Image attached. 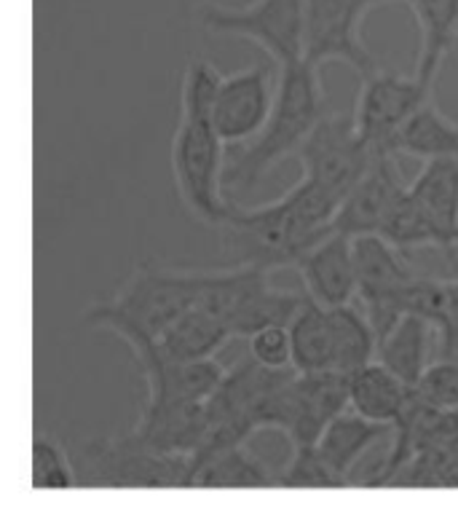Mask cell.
Segmentation results:
<instances>
[{
  "label": "cell",
  "mask_w": 458,
  "mask_h": 512,
  "mask_svg": "<svg viewBox=\"0 0 458 512\" xmlns=\"http://www.w3.org/2000/svg\"><path fill=\"white\" fill-rule=\"evenodd\" d=\"M341 202L309 177H300L284 196L263 207H231L217 228L228 266H258L276 271L298 266L306 252L333 231Z\"/></svg>",
  "instance_id": "6da1fadb"
},
{
  "label": "cell",
  "mask_w": 458,
  "mask_h": 512,
  "mask_svg": "<svg viewBox=\"0 0 458 512\" xmlns=\"http://www.w3.org/2000/svg\"><path fill=\"white\" fill-rule=\"evenodd\" d=\"M223 73L204 59H193L185 68L180 124L172 137V175L185 210L199 223L220 228L231 215L225 188V143L212 121V102Z\"/></svg>",
  "instance_id": "7a4b0ae2"
},
{
  "label": "cell",
  "mask_w": 458,
  "mask_h": 512,
  "mask_svg": "<svg viewBox=\"0 0 458 512\" xmlns=\"http://www.w3.org/2000/svg\"><path fill=\"white\" fill-rule=\"evenodd\" d=\"M325 116V92L319 70L300 57L276 70L274 108L258 137L244 145L242 156L225 169V188L247 194L250 188L282 164L287 156H298L300 145Z\"/></svg>",
  "instance_id": "3957f363"
},
{
  "label": "cell",
  "mask_w": 458,
  "mask_h": 512,
  "mask_svg": "<svg viewBox=\"0 0 458 512\" xmlns=\"http://www.w3.org/2000/svg\"><path fill=\"white\" fill-rule=\"evenodd\" d=\"M204 271L172 269L161 263H140L110 301H97L84 311L89 328L110 333H145L159 338L185 311L199 306Z\"/></svg>",
  "instance_id": "277c9868"
},
{
  "label": "cell",
  "mask_w": 458,
  "mask_h": 512,
  "mask_svg": "<svg viewBox=\"0 0 458 512\" xmlns=\"http://www.w3.org/2000/svg\"><path fill=\"white\" fill-rule=\"evenodd\" d=\"M306 293L271 285V271L258 266H228L204 271L199 306L215 314L234 338H250L268 325H290Z\"/></svg>",
  "instance_id": "5b68a950"
},
{
  "label": "cell",
  "mask_w": 458,
  "mask_h": 512,
  "mask_svg": "<svg viewBox=\"0 0 458 512\" xmlns=\"http://www.w3.org/2000/svg\"><path fill=\"white\" fill-rule=\"evenodd\" d=\"M199 22L209 33L252 41L274 59L276 68L303 57L306 0H252L250 6L201 3Z\"/></svg>",
  "instance_id": "8992f818"
},
{
  "label": "cell",
  "mask_w": 458,
  "mask_h": 512,
  "mask_svg": "<svg viewBox=\"0 0 458 512\" xmlns=\"http://www.w3.org/2000/svg\"><path fill=\"white\" fill-rule=\"evenodd\" d=\"M389 0H306L303 59L322 68L327 62L349 65L359 78L378 73V62L362 41V22L375 6Z\"/></svg>",
  "instance_id": "52a82bcc"
},
{
  "label": "cell",
  "mask_w": 458,
  "mask_h": 512,
  "mask_svg": "<svg viewBox=\"0 0 458 512\" xmlns=\"http://www.w3.org/2000/svg\"><path fill=\"white\" fill-rule=\"evenodd\" d=\"M373 156L375 151L359 137L354 118L343 116H322L298 151L303 177L314 180L338 202L359 183Z\"/></svg>",
  "instance_id": "ba28073f"
},
{
  "label": "cell",
  "mask_w": 458,
  "mask_h": 512,
  "mask_svg": "<svg viewBox=\"0 0 458 512\" xmlns=\"http://www.w3.org/2000/svg\"><path fill=\"white\" fill-rule=\"evenodd\" d=\"M86 470L102 488H191L193 456H167L102 437L84 445Z\"/></svg>",
  "instance_id": "9c48e42d"
},
{
  "label": "cell",
  "mask_w": 458,
  "mask_h": 512,
  "mask_svg": "<svg viewBox=\"0 0 458 512\" xmlns=\"http://www.w3.org/2000/svg\"><path fill=\"white\" fill-rule=\"evenodd\" d=\"M432 97V86L418 81V76H400L378 70L370 78H362L357 108H354V126L359 137L375 153L394 151L397 135L408 124L426 100Z\"/></svg>",
  "instance_id": "30bf717a"
},
{
  "label": "cell",
  "mask_w": 458,
  "mask_h": 512,
  "mask_svg": "<svg viewBox=\"0 0 458 512\" xmlns=\"http://www.w3.org/2000/svg\"><path fill=\"white\" fill-rule=\"evenodd\" d=\"M276 76L263 65L236 70L220 78L212 102V121L225 145L250 143L266 126L274 108Z\"/></svg>",
  "instance_id": "8fae6325"
},
{
  "label": "cell",
  "mask_w": 458,
  "mask_h": 512,
  "mask_svg": "<svg viewBox=\"0 0 458 512\" xmlns=\"http://www.w3.org/2000/svg\"><path fill=\"white\" fill-rule=\"evenodd\" d=\"M408 180L402 175L400 153H375L370 167L359 183L343 199L333 218V231L338 234H378L394 202L408 191Z\"/></svg>",
  "instance_id": "7c38bea8"
},
{
  "label": "cell",
  "mask_w": 458,
  "mask_h": 512,
  "mask_svg": "<svg viewBox=\"0 0 458 512\" xmlns=\"http://www.w3.org/2000/svg\"><path fill=\"white\" fill-rule=\"evenodd\" d=\"M207 432L204 403H142L132 432L121 435L126 445L167 456H193Z\"/></svg>",
  "instance_id": "4fadbf2b"
},
{
  "label": "cell",
  "mask_w": 458,
  "mask_h": 512,
  "mask_svg": "<svg viewBox=\"0 0 458 512\" xmlns=\"http://www.w3.org/2000/svg\"><path fill=\"white\" fill-rule=\"evenodd\" d=\"M295 269L300 271L306 295L325 309H338L357 298L354 236L330 231L300 258Z\"/></svg>",
  "instance_id": "5bb4252c"
},
{
  "label": "cell",
  "mask_w": 458,
  "mask_h": 512,
  "mask_svg": "<svg viewBox=\"0 0 458 512\" xmlns=\"http://www.w3.org/2000/svg\"><path fill=\"white\" fill-rule=\"evenodd\" d=\"M392 427L386 424H378V421H370L365 416H359L351 408H346L343 413H338L330 424L325 427V432L319 435V440L314 443V454L325 470L330 472L338 483V488L349 483L351 470L357 467L359 459L373 448L381 437H386Z\"/></svg>",
  "instance_id": "9a60e30c"
},
{
  "label": "cell",
  "mask_w": 458,
  "mask_h": 512,
  "mask_svg": "<svg viewBox=\"0 0 458 512\" xmlns=\"http://www.w3.org/2000/svg\"><path fill=\"white\" fill-rule=\"evenodd\" d=\"M408 194L421 207L432 226L440 231L445 250L458 247V161L440 156L424 159L416 180L408 185Z\"/></svg>",
  "instance_id": "2e32d148"
},
{
  "label": "cell",
  "mask_w": 458,
  "mask_h": 512,
  "mask_svg": "<svg viewBox=\"0 0 458 512\" xmlns=\"http://www.w3.org/2000/svg\"><path fill=\"white\" fill-rule=\"evenodd\" d=\"M416 389L405 384L397 373L373 360L365 368L349 373V408L370 421L394 427L408 411Z\"/></svg>",
  "instance_id": "e0dca14e"
},
{
  "label": "cell",
  "mask_w": 458,
  "mask_h": 512,
  "mask_svg": "<svg viewBox=\"0 0 458 512\" xmlns=\"http://www.w3.org/2000/svg\"><path fill=\"white\" fill-rule=\"evenodd\" d=\"M418 22L416 76L432 86L440 68L458 41V0H408Z\"/></svg>",
  "instance_id": "ac0fdd59"
},
{
  "label": "cell",
  "mask_w": 458,
  "mask_h": 512,
  "mask_svg": "<svg viewBox=\"0 0 458 512\" xmlns=\"http://www.w3.org/2000/svg\"><path fill=\"white\" fill-rule=\"evenodd\" d=\"M375 360L416 389L426 368L434 362V325L421 314H405L378 341Z\"/></svg>",
  "instance_id": "d6986e66"
},
{
  "label": "cell",
  "mask_w": 458,
  "mask_h": 512,
  "mask_svg": "<svg viewBox=\"0 0 458 512\" xmlns=\"http://www.w3.org/2000/svg\"><path fill=\"white\" fill-rule=\"evenodd\" d=\"M231 330L225 322L209 314L201 306H193L183 317L175 319L159 336L161 354L172 362L215 360V354L231 341Z\"/></svg>",
  "instance_id": "ffe728a7"
},
{
  "label": "cell",
  "mask_w": 458,
  "mask_h": 512,
  "mask_svg": "<svg viewBox=\"0 0 458 512\" xmlns=\"http://www.w3.org/2000/svg\"><path fill=\"white\" fill-rule=\"evenodd\" d=\"M191 488H282L279 475L268 470L266 462L252 454L247 445L228 448L223 454L212 456L207 462L193 467Z\"/></svg>",
  "instance_id": "44dd1931"
},
{
  "label": "cell",
  "mask_w": 458,
  "mask_h": 512,
  "mask_svg": "<svg viewBox=\"0 0 458 512\" xmlns=\"http://www.w3.org/2000/svg\"><path fill=\"white\" fill-rule=\"evenodd\" d=\"M292 336V368L298 373H322V370H335L333 354V325H330V311L311 301H306L298 309V314L290 322Z\"/></svg>",
  "instance_id": "7402d4cb"
},
{
  "label": "cell",
  "mask_w": 458,
  "mask_h": 512,
  "mask_svg": "<svg viewBox=\"0 0 458 512\" xmlns=\"http://www.w3.org/2000/svg\"><path fill=\"white\" fill-rule=\"evenodd\" d=\"M394 151L418 156V159H448L458 161V121L450 118L445 110L437 108L434 97L413 113L408 124L397 135Z\"/></svg>",
  "instance_id": "603a6c76"
},
{
  "label": "cell",
  "mask_w": 458,
  "mask_h": 512,
  "mask_svg": "<svg viewBox=\"0 0 458 512\" xmlns=\"http://www.w3.org/2000/svg\"><path fill=\"white\" fill-rule=\"evenodd\" d=\"M327 311H330V325H333L335 370L349 376L354 370L370 365L378 352V336L362 306L346 303V306Z\"/></svg>",
  "instance_id": "cb8c5ba5"
},
{
  "label": "cell",
  "mask_w": 458,
  "mask_h": 512,
  "mask_svg": "<svg viewBox=\"0 0 458 512\" xmlns=\"http://www.w3.org/2000/svg\"><path fill=\"white\" fill-rule=\"evenodd\" d=\"M378 234L389 239L402 252L418 250V247H440V250H445L440 231L432 226V220L421 212V207L413 202V196L408 191L394 202Z\"/></svg>",
  "instance_id": "d4e9b609"
},
{
  "label": "cell",
  "mask_w": 458,
  "mask_h": 512,
  "mask_svg": "<svg viewBox=\"0 0 458 512\" xmlns=\"http://www.w3.org/2000/svg\"><path fill=\"white\" fill-rule=\"evenodd\" d=\"M30 486L33 491H67L78 486V475L65 454V448L54 437L38 435L33 437V470H30Z\"/></svg>",
  "instance_id": "484cf974"
},
{
  "label": "cell",
  "mask_w": 458,
  "mask_h": 512,
  "mask_svg": "<svg viewBox=\"0 0 458 512\" xmlns=\"http://www.w3.org/2000/svg\"><path fill=\"white\" fill-rule=\"evenodd\" d=\"M416 395L434 411L458 413V365L432 362L416 384Z\"/></svg>",
  "instance_id": "4316f807"
},
{
  "label": "cell",
  "mask_w": 458,
  "mask_h": 512,
  "mask_svg": "<svg viewBox=\"0 0 458 512\" xmlns=\"http://www.w3.org/2000/svg\"><path fill=\"white\" fill-rule=\"evenodd\" d=\"M250 357L271 370L292 368L290 325H268L247 338Z\"/></svg>",
  "instance_id": "83f0119b"
},
{
  "label": "cell",
  "mask_w": 458,
  "mask_h": 512,
  "mask_svg": "<svg viewBox=\"0 0 458 512\" xmlns=\"http://www.w3.org/2000/svg\"><path fill=\"white\" fill-rule=\"evenodd\" d=\"M434 362L458 365V314L434 325Z\"/></svg>",
  "instance_id": "f1b7e54d"
},
{
  "label": "cell",
  "mask_w": 458,
  "mask_h": 512,
  "mask_svg": "<svg viewBox=\"0 0 458 512\" xmlns=\"http://www.w3.org/2000/svg\"><path fill=\"white\" fill-rule=\"evenodd\" d=\"M389 3H400V0H389Z\"/></svg>",
  "instance_id": "f546056e"
}]
</instances>
